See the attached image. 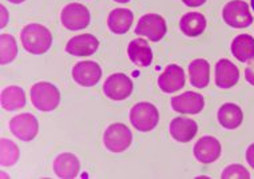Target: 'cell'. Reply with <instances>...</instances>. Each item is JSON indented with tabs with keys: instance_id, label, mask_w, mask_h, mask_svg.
I'll return each instance as SVG.
<instances>
[{
	"instance_id": "1",
	"label": "cell",
	"mask_w": 254,
	"mask_h": 179,
	"mask_svg": "<svg viewBox=\"0 0 254 179\" xmlns=\"http://www.w3.org/2000/svg\"><path fill=\"white\" fill-rule=\"evenodd\" d=\"M20 42L27 53L42 55L51 48L53 35L47 27L38 24V23H31V24H27L20 32Z\"/></svg>"
},
{
	"instance_id": "2",
	"label": "cell",
	"mask_w": 254,
	"mask_h": 179,
	"mask_svg": "<svg viewBox=\"0 0 254 179\" xmlns=\"http://www.w3.org/2000/svg\"><path fill=\"white\" fill-rule=\"evenodd\" d=\"M31 102L39 111H54L61 103V92L50 82H39L31 87Z\"/></svg>"
},
{
	"instance_id": "3",
	"label": "cell",
	"mask_w": 254,
	"mask_h": 179,
	"mask_svg": "<svg viewBox=\"0 0 254 179\" xmlns=\"http://www.w3.org/2000/svg\"><path fill=\"white\" fill-rule=\"evenodd\" d=\"M130 120L138 131L149 132L158 126L159 113L157 107L151 103L139 102L130 111Z\"/></svg>"
},
{
	"instance_id": "4",
	"label": "cell",
	"mask_w": 254,
	"mask_h": 179,
	"mask_svg": "<svg viewBox=\"0 0 254 179\" xmlns=\"http://www.w3.org/2000/svg\"><path fill=\"white\" fill-rule=\"evenodd\" d=\"M132 142V134L130 128L123 123H113L106 128L103 135V143L106 149L111 153L126 151Z\"/></svg>"
},
{
	"instance_id": "5",
	"label": "cell",
	"mask_w": 254,
	"mask_h": 179,
	"mask_svg": "<svg viewBox=\"0 0 254 179\" xmlns=\"http://www.w3.org/2000/svg\"><path fill=\"white\" fill-rule=\"evenodd\" d=\"M225 23L233 28H246L253 23V15L249 4L244 0H232L226 3L222 11Z\"/></svg>"
},
{
	"instance_id": "6",
	"label": "cell",
	"mask_w": 254,
	"mask_h": 179,
	"mask_svg": "<svg viewBox=\"0 0 254 179\" xmlns=\"http://www.w3.org/2000/svg\"><path fill=\"white\" fill-rule=\"evenodd\" d=\"M166 20L158 13H147L139 19L135 27V34L146 36L151 42H159L166 35Z\"/></svg>"
},
{
	"instance_id": "7",
	"label": "cell",
	"mask_w": 254,
	"mask_h": 179,
	"mask_svg": "<svg viewBox=\"0 0 254 179\" xmlns=\"http://www.w3.org/2000/svg\"><path fill=\"white\" fill-rule=\"evenodd\" d=\"M90 11L80 3H70L61 12L62 24L70 31L83 30L90 24Z\"/></svg>"
},
{
	"instance_id": "8",
	"label": "cell",
	"mask_w": 254,
	"mask_h": 179,
	"mask_svg": "<svg viewBox=\"0 0 254 179\" xmlns=\"http://www.w3.org/2000/svg\"><path fill=\"white\" fill-rule=\"evenodd\" d=\"M9 130L20 140L30 142L35 139V136L38 135L39 123L32 114H19L9 120Z\"/></svg>"
},
{
	"instance_id": "9",
	"label": "cell",
	"mask_w": 254,
	"mask_h": 179,
	"mask_svg": "<svg viewBox=\"0 0 254 179\" xmlns=\"http://www.w3.org/2000/svg\"><path fill=\"white\" fill-rule=\"evenodd\" d=\"M132 82L125 74H113L105 80L103 92L111 101H125L132 92Z\"/></svg>"
},
{
	"instance_id": "10",
	"label": "cell",
	"mask_w": 254,
	"mask_h": 179,
	"mask_svg": "<svg viewBox=\"0 0 254 179\" xmlns=\"http://www.w3.org/2000/svg\"><path fill=\"white\" fill-rule=\"evenodd\" d=\"M101 66L92 60L79 61L72 68V79L82 87H92L101 80Z\"/></svg>"
},
{
	"instance_id": "11",
	"label": "cell",
	"mask_w": 254,
	"mask_h": 179,
	"mask_svg": "<svg viewBox=\"0 0 254 179\" xmlns=\"http://www.w3.org/2000/svg\"><path fill=\"white\" fill-rule=\"evenodd\" d=\"M221 153H222V146L214 136H202L201 139L194 144V157L203 165H209L217 161L221 157Z\"/></svg>"
},
{
	"instance_id": "12",
	"label": "cell",
	"mask_w": 254,
	"mask_h": 179,
	"mask_svg": "<svg viewBox=\"0 0 254 179\" xmlns=\"http://www.w3.org/2000/svg\"><path fill=\"white\" fill-rule=\"evenodd\" d=\"M171 107L180 114H199L205 107V98L198 92H184L171 99Z\"/></svg>"
},
{
	"instance_id": "13",
	"label": "cell",
	"mask_w": 254,
	"mask_h": 179,
	"mask_svg": "<svg viewBox=\"0 0 254 179\" xmlns=\"http://www.w3.org/2000/svg\"><path fill=\"white\" fill-rule=\"evenodd\" d=\"M158 86L166 94H173L185 86V71L177 64H169L158 78Z\"/></svg>"
},
{
	"instance_id": "14",
	"label": "cell",
	"mask_w": 254,
	"mask_h": 179,
	"mask_svg": "<svg viewBox=\"0 0 254 179\" xmlns=\"http://www.w3.org/2000/svg\"><path fill=\"white\" fill-rule=\"evenodd\" d=\"M99 40L91 34H82L71 38L66 44V51L75 57H90L97 53Z\"/></svg>"
},
{
	"instance_id": "15",
	"label": "cell",
	"mask_w": 254,
	"mask_h": 179,
	"mask_svg": "<svg viewBox=\"0 0 254 179\" xmlns=\"http://www.w3.org/2000/svg\"><path fill=\"white\" fill-rule=\"evenodd\" d=\"M240 79V70L229 59H221L215 64V84L219 88H230L236 86Z\"/></svg>"
},
{
	"instance_id": "16",
	"label": "cell",
	"mask_w": 254,
	"mask_h": 179,
	"mask_svg": "<svg viewBox=\"0 0 254 179\" xmlns=\"http://www.w3.org/2000/svg\"><path fill=\"white\" fill-rule=\"evenodd\" d=\"M170 135L180 143H188L197 135L198 124L190 118H174L170 122Z\"/></svg>"
},
{
	"instance_id": "17",
	"label": "cell",
	"mask_w": 254,
	"mask_h": 179,
	"mask_svg": "<svg viewBox=\"0 0 254 179\" xmlns=\"http://www.w3.org/2000/svg\"><path fill=\"white\" fill-rule=\"evenodd\" d=\"M54 171L59 178H76L80 171V162L78 157L71 153L59 154L54 161Z\"/></svg>"
},
{
	"instance_id": "18",
	"label": "cell",
	"mask_w": 254,
	"mask_h": 179,
	"mask_svg": "<svg viewBox=\"0 0 254 179\" xmlns=\"http://www.w3.org/2000/svg\"><path fill=\"white\" fill-rule=\"evenodd\" d=\"M217 118L221 126L226 130H236L244 122V113L240 106L234 103H225L219 107Z\"/></svg>"
},
{
	"instance_id": "19",
	"label": "cell",
	"mask_w": 254,
	"mask_h": 179,
	"mask_svg": "<svg viewBox=\"0 0 254 179\" xmlns=\"http://www.w3.org/2000/svg\"><path fill=\"white\" fill-rule=\"evenodd\" d=\"M127 54L130 60L139 67H149L153 61V51L143 39L131 40L127 47Z\"/></svg>"
},
{
	"instance_id": "20",
	"label": "cell",
	"mask_w": 254,
	"mask_h": 179,
	"mask_svg": "<svg viewBox=\"0 0 254 179\" xmlns=\"http://www.w3.org/2000/svg\"><path fill=\"white\" fill-rule=\"evenodd\" d=\"M132 20H134V15L130 9L115 8L110 12L107 18V26L111 32L117 35H122L130 30Z\"/></svg>"
},
{
	"instance_id": "21",
	"label": "cell",
	"mask_w": 254,
	"mask_h": 179,
	"mask_svg": "<svg viewBox=\"0 0 254 179\" xmlns=\"http://www.w3.org/2000/svg\"><path fill=\"white\" fill-rule=\"evenodd\" d=\"M189 78L191 86L205 88L210 82V64L205 59H195L189 64Z\"/></svg>"
},
{
	"instance_id": "22",
	"label": "cell",
	"mask_w": 254,
	"mask_h": 179,
	"mask_svg": "<svg viewBox=\"0 0 254 179\" xmlns=\"http://www.w3.org/2000/svg\"><path fill=\"white\" fill-rule=\"evenodd\" d=\"M232 54L237 60L249 61L254 59V38L248 34H241L233 39Z\"/></svg>"
},
{
	"instance_id": "23",
	"label": "cell",
	"mask_w": 254,
	"mask_h": 179,
	"mask_svg": "<svg viewBox=\"0 0 254 179\" xmlns=\"http://www.w3.org/2000/svg\"><path fill=\"white\" fill-rule=\"evenodd\" d=\"M180 28L186 36H199L206 30V18L201 12H188L180 20Z\"/></svg>"
},
{
	"instance_id": "24",
	"label": "cell",
	"mask_w": 254,
	"mask_h": 179,
	"mask_svg": "<svg viewBox=\"0 0 254 179\" xmlns=\"http://www.w3.org/2000/svg\"><path fill=\"white\" fill-rule=\"evenodd\" d=\"M26 106V94L19 86H8L1 91V107L7 111H16Z\"/></svg>"
},
{
	"instance_id": "25",
	"label": "cell",
	"mask_w": 254,
	"mask_h": 179,
	"mask_svg": "<svg viewBox=\"0 0 254 179\" xmlns=\"http://www.w3.org/2000/svg\"><path fill=\"white\" fill-rule=\"evenodd\" d=\"M0 63L5 66L16 58L18 55V44L12 35L1 34L0 35Z\"/></svg>"
},
{
	"instance_id": "26",
	"label": "cell",
	"mask_w": 254,
	"mask_h": 179,
	"mask_svg": "<svg viewBox=\"0 0 254 179\" xmlns=\"http://www.w3.org/2000/svg\"><path fill=\"white\" fill-rule=\"evenodd\" d=\"M1 166H12L19 159V149L12 140L1 138Z\"/></svg>"
},
{
	"instance_id": "27",
	"label": "cell",
	"mask_w": 254,
	"mask_h": 179,
	"mask_svg": "<svg viewBox=\"0 0 254 179\" xmlns=\"http://www.w3.org/2000/svg\"><path fill=\"white\" fill-rule=\"evenodd\" d=\"M221 178L222 179H233V178L249 179L250 173L246 170L245 167L242 166V165H230V166H228L224 171H222Z\"/></svg>"
},
{
	"instance_id": "28",
	"label": "cell",
	"mask_w": 254,
	"mask_h": 179,
	"mask_svg": "<svg viewBox=\"0 0 254 179\" xmlns=\"http://www.w3.org/2000/svg\"><path fill=\"white\" fill-rule=\"evenodd\" d=\"M245 79L248 83H250L252 86H254V61L252 64L246 67L245 70Z\"/></svg>"
},
{
	"instance_id": "29",
	"label": "cell",
	"mask_w": 254,
	"mask_h": 179,
	"mask_svg": "<svg viewBox=\"0 0 254 179\" xmlns=\"http://www.w3.org/2000/svg\"><path fill=\"white\" fill-rule=\"evenodd\" d=\"M246 161L249 163V166L254 169V143L250 144L246 150Z\"/></svg>"
},
{
	"instance_id": "30",
	"label": "cell",
	"mask_w": 254,
	"mask_h": 179,
	"mask_svg": "<svg viewBox=\"0 0 254 179\" xmlns=\"http://www.w3.org/2000/svg\"><path fill=\"white\" fill-rule=\"evenodd\" d=\"M185 5L188 7H199V5L205 4L206 0H182Z\"/></svg>"
},
{
	"instance_id": "31",
	"label": "cell",
	"mask_w": 254,
	"mask_h": 179,
	"mask_svg": "<svg viewBox=\"0 0 254 179\" xmlns=\"http://www.w3.org/2000/svg\"><path fill=\"white\" fill-rule=\"evenodd\" d=\"M0 9H1V28H4L7 26V22H8V12H7L4 5H1Z\"/></svg>"
},
{
	"instance_id": "32",
	"label": "cell",
	"mask_w": 254,
	"mask_h": 179,
	"mask_svg": "<svg viewBox=\"0 0 254 179\" xmlns=\"http://www.w3.org/2000/svg\"><path fill=\"white\" fill-rule=\"evenodd\" d=\"M8 1H11L12 4H20V3H23L24 0H8Z\"/></svg>"
},
{
	"instance_id": "33",
	"label": "cell",
	"mask_w": 254,
	"mask_h": 179,
	"mask_svg": "<svg viewBox=\"0 0 254 179\" xmlns=\"http://www.w3.org/2000/svg\"><path fill=\"white\" fill-rule=\"evenodd\" d=\"M115 1H118V3H128L130 0H115Z\"/></svg>"
},
{
	"instance_id": "34",
	"label": "cell",
	"mask_w": 254,
	"mask_h": 179,
	"mask_svg": "<svg viewBox=\"0 0 254 179\" xmlns=\"http://www.w3.org/2000/svg\"><path fill=\"white\" fill-rule=\"evenodd\" d=\"M252 8H253V11H254V0H252Z\"/></svg>"
}]
</instances>
